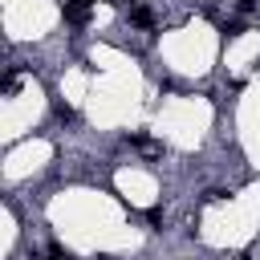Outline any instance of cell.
Segmentation results:
<instances>
[{"mask_svg": "<svg viewBox=\"0 0 260 260\" xmlns=\"http://www.w3.org/2000/svg\"><path fill=\"white\" fill-rule=\"evenodd\" d=\"M130 20L134 24H150V8H130Z\"/></svg>", "mask_w": 260, "mask_h": 260, "instance_id": "7a4b0ae2", "label": "cell"}, {"mask_svg": "<svg viewBox=\"0 0 260 260\" xmlns=\"http://www.w3.org/2000/svg\"><path fill=\"white\" fill-rule=\"evenodd\" d=\"M49 260H69V252H57V248H53V252H49Z\"/></svg>", "mask_w": 260, "mask_h": 260, "instance_id": "5b68a950", "label": "cell"}, {"mask_svg": "<svg viewBox=\"0 0 260 260\" xmlns=\"http://www.w3.org/2000/svg\"><path fill=\"white\" fill-rule=\"evenodd\" d=\"M236 4H240V8H252V0H236Z\"/></svg>", "mask_w": 260, "mask_h": 260, "instance_id": "8992f818", "label": "cell"}, {"mask_svg": "<svg viewBox=\"0 0 260 260\" xmlns=\"http://www.w3.org/2000/svg\"><path fill=\"white\" fill-rule=\"evenodd\" d=\"M53 114H57V118H65V122H69V118H73V110H69V106H61V102H57V106H53Z\"/></svg>", "mask_w": 260, "mask_h": 260, "instance_id": "277c9868", "label": "cell"}, {"mask_svg": "<svg viewBox=\"0 0 260 260\" xmlns=\"http://www.w3.org/2000/svg\"><path fill=\"white\" fill-rule=\"evenodd\" d=\"M240 37V24H223V41H236Z\"/></svg>", "mask_w": 260, "mask_h": 260, "instance_id": "3957f363", "label": "cell"}, {"mask_svg": "<svg viewBox=\"0 0 260 260\" xmlns=\"http://www.w3.org/2000/svg\"><path fill=\"white\" fill-rule=\"evenodd\" d=\"M77 4H85V8H89V4H93V0H77Z\"/></svg>", "mask_w": 260, "mask_h": 260, "instance_id": "52a82bcc", "label": "cell"}, {"mask_svg": "<svg viewBox=\"0 0 260 260\" xmlns=\"http://www.w3.org/2000/svg\"><path fill=\"white\" fill-rule=\"evenodd\" d=\"M61 12H65V20H69V24H85V20H89V8H85V4H77V0H65V8H61Z\"/></svg>", "mask_w": 260, "mask_h": 260, "instance_id": "6da1fadb", "label": "cell"}]
</instances>
